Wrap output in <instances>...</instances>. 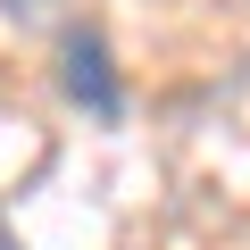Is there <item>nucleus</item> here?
Instances as JSON below:
<instances>
[{
	"mask_svg": "<svg viewBox=\"0 0 250 250\" xmlns=\"http://www.w3.org/2000/svg\"><path fill=\"white\" fill-rule=\"evenodd\" d=\"M59 92H67V108H83L100 125L125 117V75H117V50H108L100 25H67L59 34Z\"/></svg>",
	"mask_w": 250,
	"mask_h": 250,
	"instance_id": "nucleus-1",
	"label": "nucleus"
},
{
	"mask_svg": "<svg viewBox=\"0 0 250 250\" xmlns=\"http://www.w3.org/2000/svg\"><path fill=\"white\" fill-rule=\"evenodd\" d=\"M0 250H25V242H9V225H0Z\"/></svg>",
	"mask_w": 250,
	"mask_h": 250,
	"instance_id": "nucleus-2",
	"label": "nucleus"
}]
</instances>
